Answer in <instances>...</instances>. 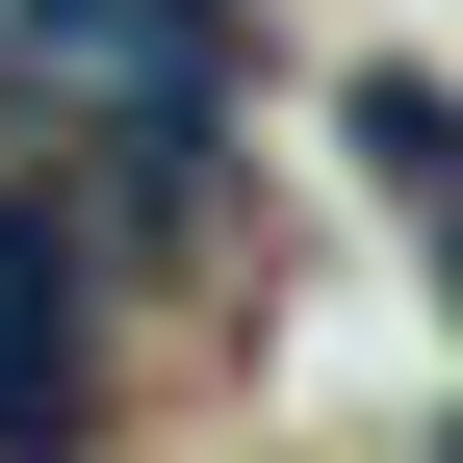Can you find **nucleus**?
Masks as SVG:
<instances>
[{
    "label": "nucleus",
    "instance_id": "obj_1",
    "mask_svg": "<svg viewBox=\"0 0 463 463\" xmlns=\"http://www.w3.org/2000/svg\"><path fill=\"white\" fill-rule=\"evenodd\" d=\"M52 412H78V232L0 206V438H52Z\"/></svg>",
    "mask_w": 463,
    "mask_h": 463
}]
</instances>
